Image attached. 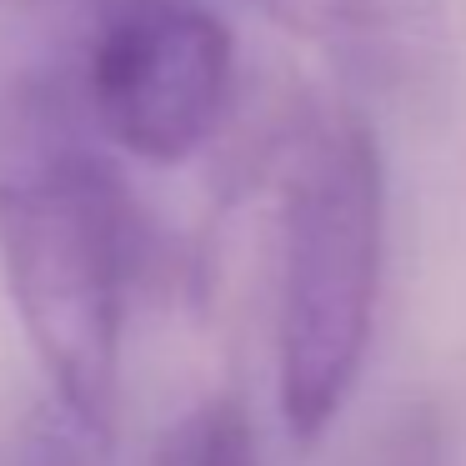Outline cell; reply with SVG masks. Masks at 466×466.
Returning a JSON list of instances; mask_svg holds the SVG:
<instances>
[{"label":"cell","mask_w":466,"mask_h":466,"mask_svg":"<svg viewBox=\"0 0 466 466\" xmlns=\"http://www.w3.org/2000/svg\"><path fill=\"white\" fill-rule=\"evenodd\" d=\"M71 81L106 146L181 166L231 111L236 35L201 0H121L96 15Z\"/></svg>","instance_id":"cell-3"},{"label":"cell","mask_w":466,"mask_h":466,"mask_svg":"<svg viewBox=\"0 0 466 466\" xmlns=\"http://www.w3.org/2000/svg\"><path fill=\"white\" fill-rule=\"evenodd\" d=\"M386 466H441V441H436V426L431 421L406 426Z\"/></svg>","instance_id":"cell-7"},{"label":"cell","mask_w":466,"mask_h":466,"mask_svg":"<svg viewBox=\"0 0 466 466\" xmlns=\"http://www.w3.org/2000/svg\"><path fill=\"white\" fill-rule=\"evenodd\" d=\"M101 451H106L101 436H91L86 426H76L71 416L56 406V411L25 436L21 466H101Z\"/></svg>","instance_id":"cell-6"},{"label":"cell","mask_w":466,"mask_h":466,"mask_svg":"<svg viewBox=\"0 0 466 466\" xmlns=\"http://www.w3.org/2000/svg\"><path fill=\"white\" fill-rule=\"evenodd\" d=\"M101 146L76 81H25L0 101V281L56 406L111 446L151 221Z\"/></svg>","instance_id":"cell-1"},{"label":"cell","mask_w":466,"mask_h":466,"mask_svg":"<svg viewBox=\"0 0 466 466\" xmlns=\"http://www.w3.org/2000/svg\"><path fill=\"white\" fill-rule=\"evenodd\" d=\"M151 466H261L251 416L236 396H206L181 411L156 441Z\"/></svg>","instance_id":"cell-5"},{"label":"cell","mask_w":466,"mask_h":466,"mask_svg":"<svg viewBox=\"0 0 466 466\" xmlns=\"http://www.w3.org/2000/svg\"><path fill=\"white\" fill-rule=\"evenodd\" d=\"M386 261V166L356 106H316L286 146L276 391L301 446L346 411L366 366Z\"/></svg>","instance_id":"cell-2"},{"label":"cell","mask_w":466,"mask_h":466,"mask_svg":"<svg viewBox=\"0 0 466 466\" xmlns=\"http://www.w3.org/2000/svg\"><path fill=\"white\" fill-rule=\"evenodd\" d=\"M96 21L121 0H51ZM281 31L321 46L356 76H396L421 56L431 35V0H246Z\"/></svg>","instance_id":"cell-4"}]
</instances>
